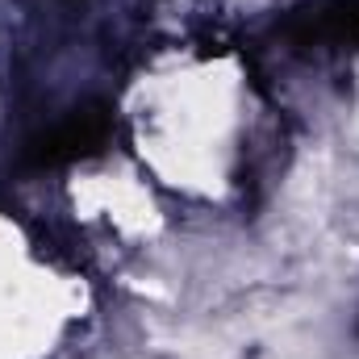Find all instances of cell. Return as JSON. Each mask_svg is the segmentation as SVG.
I'll use <instances>...</instances> for the list:
<instances>
[{
	"label": "cell",
	"instance_id": "6da1fadb",
	"mask_svg": "<svg viewBox=\"0 0 359 359\" xmlns=\"http://www.w3.org/2000/svg\"><path fill=\"white\" fill-rule=\"evenodd\" d=\"M113 121H109V109L104 104H84L76 113H67L59 126H50L46 134H38L29 147H25V163L34 168H55V163H67V159H88L104 147Z\"/></svg>",
	"mask_w": 359,
	"mask_h": 359
},
{
	"label": "cell",
	"instance_id": "7a4b0ae2",
	"mask_svg": "<svg viewBox=\"0 0 359 359\" xmlns=\"http://www.w3.org/2000/svg\"><path fill=\"white\" fill-rule=\"evenodd\" d=\"M284 34L297 46H330V50L359 46V0H313V4H301L288 17Z\"/></svg>",
	"mask_w": 359,
	"mask_h": 359
}]
</instances>
